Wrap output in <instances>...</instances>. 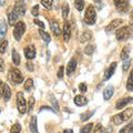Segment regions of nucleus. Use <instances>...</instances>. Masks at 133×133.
<instances>
[{
    "instance_id": "1",
    "label": "nucleus",
    "mask_w": 133,
    "mask_h": 133,
    "mask_svg": "<svg viewBox=\"0 0 133 133\" xmlns=\"http://www.w3.org/2000/svg\"><path fill=\"white\" fill-rule=\"evenodd\" d=\"M26 12V6L22 2H17L14 9L8 12V21H9V26H14V24L18 21L19 18L24 15Z\"/></svg>"
},
{
    "instance_id": "2",
    "label": "nucleus",
    "mask_w": 133,
    "mask_h": 133,
    "mask_svg": "<svg viewBox=\"0 0 133 133\" xmlns=\"http://www.w3.org/2000/svg\"><path fill=\"white\" fill-rule=\"evenodd\" d=\"M133 116V108H129V109H125L124 111L120 112L119 114H115L114 116H112V123L115 124V125H120L123 122L129 121L131 118Z\"/></svg>"
},
{
    "instance_id": "3",
    "label": "nucleus",
    "mask_w": 133,
    "mask_h": 133,
    "mask_svg": "<svg viewBox=\"0 0 133 133\" xmlns=\"http://www.w3.org/2000/svg\"><path fill=\"white\" fill-rule=\"evenodd\" d=\"M133 36V28L131 26H124L122 28H120L119 30H116L115 37L119 41H124L130 39Z\"/></svg>"
},
{
    "instance_id": "4",
    "label": "nucleus",
    "mask_w": 133,
    "mask_h": 133,
    "mask_svg": "<svg viewBox=\"0 0 133 133\" xmlns=\"http://www.w3.org/2000/svg\"><path fill=\"white\" fill-rule=\"evenodd\" d=\"M97 20V11H95L93 6H89L84 14V21L87 24H94Z\"/></svg>"
},
{
    "instance_id": "5",
    "label": "nucleus",
    "mask_w": 133,
    "mask_h": 133,
    "mask_svg": "<svg viewBox=\"0 0 133 133\" xmlns=\"http://www.w3.org/2000/svg\"><path fill=\"white\" fill-rule=\"evenodd\" d=\"M17 107H18V111L21 114L27 112V101H26V99H24L22 92L17 93Z\"/></svg>"
},
{
    "instance_id": "6",
    "label": "nucleus",
    "mask_w": 133,
    "mask_h": 133,
    "mask_svg": "<svg viewBox=\"0 0 133 133\" xmlns=\"http://www.w3.org/2000/svg\"><path fill=\"white\" fill-rule=\"evenodd\" d=\"M26 31V24H24L22 21H18L17 24L15 26V29H14V37L17 41H19L20 39L22 38L23 33Z\"/></svg>"
},
{
    "instance_id": "7",
    "label": "nucleus",
    "mask_w": 133,
    "mask_h": 133,
    "mask_svg": "<svg viewBox=\"0 0 133 133\" xmlns=\"http://www.w3.org/2000/svg\"><path fill=\"white\" fill-rule=\"evenodd\" d=\"M10 76H11V80L15 83H17V84H19V83H21L23 81V76H22L21 71H20L18 68L12 69L11 72H10Z\"/></svg>"
},
{
    "instance_id": "8",
    "label": "nucleus",
    "mask_w": 133,
    "mask_h": 133,
    "mask_svg": "<svg viewBox=\"0 0 133 133\" xmlns=\"http://www.w3.org/2000/svg\"><path fill=\"white\" fill-rule=\"evenodd\" d=\"M114 5L119 12H127L129 10V0H114Z\"/></svg>"
},
{
    "instance_id": "9",
    "label": "nucleus",
    "mask_w": 133,
    "mask_h": 133,
    "mask_svg": "<svg viewBox=\"0 0 133 133\" xmlns=\"http://www.w3.org/2000/svg\"><path fill=\"white\" fill-rule=\"evenodd\" d=\"M131 102H133V98L132 97H125V98H123V99H120L118 102H116V105H115V108L118 110H121V109H123L125 105H128L129 103H131Z\"/></svg>"
},
{
    "instance_id": "10",
    "label": "nucleus",
    "mask_w": 133,
    "mask_h": 133,
    "mask_svg": "<svg viewBox=\"0 0 133 133\" xmlns=\"http://www.w3.org/2000/svg\"><path fill=\"white\" fill-rule=\"evenodd\" d=\"M24 56L28 60H32L35 59L36 57V49L33 45H28V47L24 48Z\"/></svg>"
},
{
    "instance_id": "11",
    "label": "nucleus",
    "mask_w": 133,
    "mask_h": 133,
    "mask_svg": "<svg viewBox=\"0 0 133 133\" xmlns=\"http://www.w3.org/2000/svg\"><path fill=\"white\" fill-rule=\"evenodd\" d=\"M122 22H123L122 19H115V20H113V21H111L109 26L105 28V31H107V32H111V31L115 30V29L118 28L119 26H121Z\"/></svg>"
},
{
    "instance_id": "12",
    "label": "nucleus",
    "mask_w": 133,
    "mask_h": 133,
    "mask_svg": "<svg viewBox=\"0 0 133 133\" xmlns=\"http://www.w3.org/2000/svg\"><path fill=\"white\" fill-rule=\"evenodd\" d=\"M70 37H71V24L68 21H65L63 24V39L64 41H69Z\"/></svg>"
},
{
    "instance_id": "13",
    "label": "nucleus",
    "mask_w": 133,
    "mask_h": 133,
    "mask_svg": "<svg viewBox=\"0 0 133 133\" xmlns=\"http://www.w3.org/2000/svg\"><path fill=\"white\" fill-rule=\"evenodd\" d=\"M115 69H116V62H112L109 68L107 69L105 73H104V80H109V79H110L112 76H113Z\"/></svg>"
},
{
    "instance_id": "14",
    "label": "nucleus",
    "mask_w": 133,
    "mask_h": 133,
    "mask_svg": "<svg viewBox=\"0 0 133 133\" xmlns=\"http://www.w3.org/2000/svg\"><path fill=\"white\" fill-rule=\"evenodd\" d=\"M76 68H77V60L76 59H71L69 61L68 65H66V74L71 77V74L74 72Z\"/></svg>"
},
{
    "instance_id": "15",
    "label": "nucleus",
    "mask_w": 133,
    "mask_h": 133,
    "mask_svg": "<svg viewBox=\"0 0 133 133\" xmlns=\"http://www.w3.org/2000/svg\"><path fill=\"white\" fill-rule=\"evenodd\" d=\"M50 28H51L52 32L55 33V36L61 35V29L59 27V23L57 22V20H51V21H50Z\"/></svg>"
},
{
    "instance_id": "16",
    "label": "nucleus",
    "mask_w": 133,
    "mask_h": 133,
    "mask_svg": "<svg viewBox=\"0 0 133 133\" xmlns=\"http://www.w3.org/2000/svg\"><path fill=\"white\" fill-rule=\"evenodd\" d=\"M74 103H76V105L78 107H83L87 103H88V99L85 97H83V95H77L76 98H74Z\"/></svg>"
},
{
    "instance_id": "17",
    "label": "nucleus",
    "mask_w": 133,
    "mask_h": 133,
    "mask_svg": "<svg viewBox=\"0 0 133 133\" xmlns=\"http://www.w3.org/2000/svg\"><path fill=\"white\" fill-rule=\"evenodd\" d=\"M114 93V88L112 85H109L107 87V88L104 89V91H103V99L104 100H110L111 97L113 95Z\"/></svg>"
},
{
    "instance_id": "18",
    "label": "nucleus",
    "mask_w": 133,
    "mask_h": 133,
    "mask_svg": "<svg viewBox=\"0 0 133 133\" xmlns=\"http://www.w3.org/2000/svg\"><path fill=\"white\" fill-rule=\"evenodd\" d=\"M29 128H30V132L31 133H38V124H37V118L32 116L29 123Z\"/></svg>"
},
{
    "instance_id": "19",
    "label": "nucleus",
    "mask_w": 133,
    "mask_h": 133,
    "mask_svg": "<svg viewBox=\"0 0 133 133\" xmlns=\"http://www.w3.org/2000/svg\"><path fill=\"white\" fill-rule=\"evenodd\" d=\"M6 33H7V23L3 20H1L0 21V42L3 41V37L6 36Z\"/></svg>"
},
{
    "instance_id": "20",
    "label": "nucleus",
    "mask_w": 133,
    "mask_h": 133,
    "mask_svg": "<svg viewBox=\"0 0 133 133\" xmlns=\"http://www.w3.org/2000/svg\"><path fill=\"white\" fill-rule=\"evenodd\" d=\"M2 97H3V99L6 100V101H8V100L10 99V97H11V89H10V87L8 85V84H5L3 85V91H2Z\"/></svg>"
},
{
    "instance_id": "21",
    "label": "nucleus",
    "mask_w": 133,
    "mask_h": 133,
    "mask_svg": "<svg viewBox=\"0 0 133 133\" xmlns=\"http://www.w3.org/2000/svg\"><path fill=\"white\" fill-rule=\"evenodd\" d=\"M127 89H128V91H133V69L131 70L130 76H129V78H128V81H127Z\"/></svg>"
},
{
    "instance_id": "22",
    "label": "nucleus",
    "mask_w": 133,
    "mask_h": 133,
    "mask_svg": "<svg viewBox=\"0 0 133 133\" xmlns=\"http://www.w3.org/2000/svg\"><path fill=\"white\" fill-rule=\"evenodd\" d=\"M119 133H133V120L130 123H128L123 129H121Z\"/></svg>"
},
{
    "instance_id": "23",
    "label": "nucleus",
    "mask_w": 133,
    "mask_h": 133,
    "mask_svg": "<svg viewBox=\"0 0 133 133\" xmlns=\"http://www.w3.org/2000/svg\"><path fill=\"white\" fill-rule=\"evenodd\" d=\"M12 61H14L15 65H19L20 62H21V59H20L19 53L16 51V50H12Z\"/></svg>"
},
{
    "instance_id": "24",
    "label": "nucleus",
    "mask_w": 133,
    "mask_h": 133,
    "mask_svg": "<svg viewBox=\"0 0 133 133\" xmlns=\"http://www.w3.org/2000/svg\"><path fill=\"white\" fill-rule=\"evenodd\" d=\"M129 53H130V47H129V45H125L121 51V59L123 61L129 59Z\"/></svg>"
},
{
    "instance_id": "25",
    "label": "nucleus",
    "mask_w": 133,
    "mask_h": 133,
    "mask_svg": "<svg viewBox=\"0 0 133 133\" xmlns=\"http://www.w3.org/2000/svg\"><path fill=\"white\" fill-rule=\"evenodd\" d=\"M91 38H92V33H91V31H84L82 33V36L80 37V40H81V42H85V41L90 40Z\"/></svg>"
},
{
    "instance_id": "26",
    "label": "nucleus",
    "mask_w": 133,
    "mask_h": 133,
    "mask_svg": "<svg viewBox=\"0 0 133 133\" xmlns=\"http://www.w3.org/2000/svg\"><path fill=\"white\" fill-rule=\"evenodd\" d=\"M74 7L78 11H82L84 8V1L83 0H74Z\"/></svg>"
},
{
    "instance_id": "27",
    "label": "nucleus",
    "mask_w": 133,
    "mask_h": 133,
    "mask_svg": "<svg viewBox=\"0 0 133 133\" xmlns=\"http://www.w3.org/2000/svg\"><path fill=\"white\" fill-rule=\"evenodd\" d=\"M41 5H42L45 9L51 10L52 5H53V0H41Z\"/></svg>"
},
{
    "instance_id": "28",
    "label": "nucleus",
    "mask_w": 133,
    "mask_h": 133,
    "mask_svg": "<svg viewBox=\"0 0 133 133\" xmlns=\"http://www.w3.org/2000/svg\"><path fill=\"white\" fill-rule=\"evenodd\" d=\"M39 33H40L41 38L43 39V41H44L45 43H49V42H50V40H51V38H50V36L48 35L47 32H45V31H43L42 29H41V30H39Z\"/></svg>"
},
{
    "instance_id": "29",
    "label": "nucleus",
    "mask_w": 133,
    "mask_h": 133,
    "mask_svg": "<svg viewBox=\"0 0 133 133\" xmlns=\"http://www.w3.org/2000/svg\"><path fill=\"white\" fill-rule=\"evenodd\" d=\"M92 129H93V124L92 123H89V124H87V125H84V127L81 129L80 133H91Z\"/></svg>"
},
{
    "instance_id": "30",
    "label": "nucleus",
    "mask_w": 133,
    "mask_h": 133,
    "mask_svg": "<svg viewBox=\"0 0 133 133\" xmlns=\"http://www.w3.org/2000/svg\"><path fill=\"white\" fill-rule=\"evenodd\" d=\"M68 15H69V5L68 3H63V6H62V17H63L64 19L68 18Z\"/></svg>"
},
{
    "instance_id": "31",
    "label": "nucleus",
    "mask_w": 133,
    "mask_h": 133,
    "mask_svg": "<svg viewBox=\"0 0 133 133\" xmlns=\"http://www.w3.org/2000/svg\"><path fill=\"white\" fill-rule=\"evenodd\" d=\"M33 88V80L32 79H27V81L24 82V89L27 91H30Z\"/></svg>"
},
{
    "instance_id": "32",
    "label": "nucleus",
    "mask_w": 133,
    "mask_h": 133,
    "mask_svg": "<svg viewBox=\"0 0 133 133\" xmlns=\"http://www.w3.org/2000/svg\"><path fill=\"white\" fill-rule=\"evenodd\" d=\"M20 132H21V125L19 123H15L11 128L10 133H20Z\"/></svg>"
},
{
    "instance_id": "33",
    "label": "nucleus",
    "mask_w": 133,
    "mask_h": 133,
    "mask_svg": "<svg viewBox=\"0 0 133 133\" xmlns=\"http://www.w3.org/2000/svg\"><path fill=\"white\" fill-rule=\"evenodd\" d=\"M84 52H85V55L91 56L94 52V45L93 44H88L85 47V49H84Z\"/></svg>"
},
{
    "instance_id": "34",
    "label": "nucleus",
    "mask_w": 133,
    "mask_h": 133,
    "mask_svg": "<svg viewBox=\"0 0 133 133\" xmlns=\"http://www.w3.org/2000/svg\"><path fill=\"white\" fill-rule=\"evenodd\" d=\"M7 45H8V40H3L2 42L0 43V53H5L6 52Z\"/></svg>"
},
{
    "instance_id": "35",
    "label": "nucleus",
    "mask_w": 133,
    "mask_h": 133,
    "mask_svg": "<svg viewBox=\"0 0 133 133\" xmlns=\"http://www.w3.org/2000/svg\"><path fill=\"white\" fill-rule=\"evenodd\" d=\"M93 114V111L92 112H85V113H82L81 115H80V118H81V121H87V120H89V118L91 115Z\"/></svg>"
},
{
    "instance_id": "36",
    "label": "nucleus",
    "mask_w": 133,
    "mask_h": 133,
    "mask_svg": "<svg viewBox=\"0 0 133 133\" xmlns=\"http://www.w3.org/2000/svg\"><path fill=\"white\" fill-rule=\"evenodd\" d=\"M93 133H104V129H103V127L101 125V124L98 123L97 125H95V129H94Z\"/></svg>"
},
{
    "instance_id": "37",
    "label": "nucleus",
    "mask_w": 133,
    "mask_h": 133,
    "mask_svg": "<svg viewBox=\"0 0 133 133\" xmlns=\"http://www.w3.org/2000/svg\"><path fill=\"white\" fill-rule=\"evenodd\" d=\"M33 104H35V99H33V97H30V98H29V108H28V112H31V111H32Z\"/></svg>"
},
{
    "instance_id": "38",
    "label": "nucleus",
    "mask_w": 133,
    "mask_h": 133,
    "mask_svg": "<svg viewBox=\"0 0 133 133\" xmlns=\"http://www.w3.org/2000/svg\"><path fill=\"white\" fill-rule=\"evenodd\" d=\"M31 14H32L33 16H36V17L39 15V6H38V5H36L35 7L31 8Z\"/></svg>"
},
{
    "instance_id": "39",
    "label": "nucleus",
    "mask_w": 133,
    "mask_h": 133,
    "mask_svg": "<svg viewBox=\"0 0 133 133\" xmlns=\"http://www.w3.org/2000/svg\"><path fill=\"white\" fill-rule=\"evenodd\" d=\"M130 64H131V60L130 59L124 60V62H123V71H127V70L129 69V66H130Z\"/></svg>"
},
{
    "instance_id": "40",
    "label": "nucleus",
    "mask_w": 133,
    "mask_h": 133,
    "mask_svg": "<svg viewBox=\"0 0 133 133\" xmlns=\"http://www.w3.org/2000/svg\"><path fill=\"white\" fill-rule=\"evenodd\" d=\"M50 100H51V103L53 105H55V110L56 111H59V107H58V103H57V101H56V99H55V97H52L51 94H50Z\"/></svg>"
},
{
    "instance_id": "41",
    "label": "nucleus",
    "mask_w": 133,
    "mask_h": 133,
    "mask_svg": "<svg viewBox=\"0 0 133 133\" xmlns=\"http://www.w3.org/2000/svg\"><path fill=\"white\" fill-rule=\"evenodd\" d=\"M63 72H64V66H63V65H61L60 68H59V70H58V74H57L58 78H59V79H62V78H63Z\"/></svg>"
},
{
    "instance_id": "42",
    "label": "nucleus",
    "mask_w": 133,
    "mask_h": 133,
    "mask_svg": "<svg viewBox=\"0 0 133 133\" xmlns=\"http://www.w3.org/2000/svg\"><path fill=\"white\" fill-rule=\"evenodd\" d=\"M79 90H80L81 93H84L85 91H87V84H85L84 82H82V83L79 84Z\"/></svg>"
},
{
    "instance_id": "43",
    "label": "nucleus",
    "mask_w": 133,
    "mask_h": 133,
    "mask_svg": "<svg viewBox=\"0 0 133 133\" xmlns=\"http://www.w3.org/2000/svg\"><path fill=\"white\" fill-rule=\"evenodd\" d=\"M33 23L37 24V26H39L41 29H43V28H44V23H43V22H41L40 20H38V19H35V20H33Z\"/></svg>"
},
{
    "instance_id": "44",
    "label": "nucleus",
    "mask_w": 133,
    "mask_h": 133,
    "mask_svg": "<svg viewBox=\"0 0 133 133\" xmlns=\"http://www.w3.org/2000/svg\"><path fill=\"white\" fill-rule=\"evenodd\" d=\"M3 70H5V62H3V60L0 58V72H2Z\"/></svg>"
},
{
    "instance_id": "45",
    "label": "nucleus",
    "mask_w": 133,
    "mask_h": 133,
    "mask_svg": "<svg viewBox=\"0 0 133 133\" xmlns=\"http://www.w3.org/2000/svg\"><path fill=\"white\" fill-rule=\"evenodd\" d=\"M26 66L28 68L29 71H33V64L31 63V62H28V63H26Z\"/></svg>"
},
{
    "instance_id": "46",
    "label": "nucleus",
    "mask_w": 133,
    "mask_h": 133,
    "mask_svg": "<svg viewBox=\"0 0 133 133\" xmlns=\"http://www.w3.org/2000/svg\"><path fill=\"white\" fill-rule=\"evenodd\" d=\"M3 85H5V83L2 82V80H0V94H2V91H3Z\"/></svg>"
},
{
    "instance_id": "47",
    "label": "nucleus",
    "mask_w": 133,
    "mask_h": 133,
    "mask_svg": "<svg viewBox=\"0 0 133 133\" xmlns=\"http://www.w3.org/2000/svg\"><path fill=\"white\" fill-rule=\"evenodd\" d=\"M63 133H73V131L71 130V129H65V130L63 131Z\"/></svg>"
},
{
    "instance_id": "48",
    "label": "nucleus",
    "mask_w": 133,
    "mask_h": 133,
    "mask_svg": "<svg viewBox=\"0 0 133 133\" xmlns=\"http://www.w3.org/2000/svg\"><path fill=\"white\" fill-rule=\"evenodd\" d=\"M5 3H6V0H0V7L5 6Z\"/></svg>"
},
{
    "instance_id": "49",
    "label": "nucleus",
    "mask_w": 133,
    "mask_h": 133,
    "mask_svg": "<svg viewBox=\"0 0 133 133\" xmlns=\"http://www.w3.org/2000/svg\"><path fill=\"white\" fill-rule=\"evenodd\" d=\"M130 18H131V21L133 22V11H132V14H131V16H130Z\"/></svg>"
},
{
    "instance_id": "50",
    "label": "nucleus",
    "mask_w": 133,
    "mask_h": 133,
    "mask_svg": "<svg viewBox=\"0 0 133 133\" xmlns=\"http://www.w3.org/2000/svg\"><path fill=\"white\" fill-rule=\"evenodd\" d=\"M93 1H95V2H99V1H100V0H93Z\"/></svg>"
}]
</instances>
